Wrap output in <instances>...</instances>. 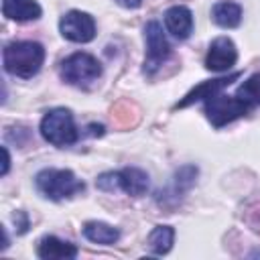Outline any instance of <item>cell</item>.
Segmentation results:
<instances>
[{"label":"cell","mask_w":260,"mask_h":260,"mask_svg":"<svg viewBox=\"0 0 260 260\" xmlns=\"http://www.w3.org/2000/svg\"><path fill=\"white\" fill-rule=\"evenodd\" d=\"M4 69L14 77H32L45 61V49L35 41H14L4 47Z\"/></svg>","instance_id":"1"},{"label":"cell","mask_w":260,"mask_h":260,"mask_svg":"<svg viewBox=\"0 0 260 260\" xmlns=\"http://www.w3.org/2000/svg\"><path fill=\"white\" fill-rule=\"evenodd\" d=\"M35 185H37V189L43 197L53 199V201L73 197V195H77L85 189L83 181H79L67 169H45L37 175Z\"/></svg>","instance_id":"2"},{"label":"cell","mask_w":260,"mask_h":260,"mask_svg":"<svg viewBox=\"0 0 260 260\" xmlns=\"http://www.w3.org/2000/svg\"><path fill=\"white\" fill-rule=\"evenodd\" d=\"M41 134L49 144L59 148L71 146L73 142H77V136H79L73 122V114L65 108H53L43 116Z\"/></svg>","instance_id":"3"},{"label":"cell","mask_w":260,"mask_h":260,"mask_svg":"<svg viewBox=\"0 0 260 260\" xmlns=\"http://www.w3.org/2000/svg\"><path fill=\"white\" fill-rule=\"evenodd\" d=\"M250 112H252V108L238 95H225V93L217 91L205 100V114L215 128H221Z\"/></svg>","instance_id":"4"},{"label":"cell","mask_w":260,"mask_h":260,"mask_svg":"<svg viewBox=\"0 0 260 260\" xmlns=\"http://www.w3.org/2000/svg\"><path fill=\"white\" fill-rule=\"evenodd\" d=\"M102 75L100 61L89 53H73L61 63V77L71 85H89Z\"/></svg>","instance_id":"5"},{"label":"cell","mask_w":260,"mask_h":260,"mask_svg":"<svg viewBox=\"0 0 260 260\" xmlns=\"http://www.w3.org/2000/svg\"><path fill=\"white\" fill-rule=\"evenodd\" d=\"M144 39H146V59H144V71L150 75L154 73L171 55V45L162 32V26L156 20H150L144 26Z\"/></svg>","instance_id":"6"},{"label":"cell","mask_w":260,"mask_h":260,"mask_svg":"<svg viewBox=\"0 0 260 260\" xmlns=\"http://www.w3.org/2000/svg\"><path fill=\"white\" fill-rule=\"evenodd\" d=\"M59 30L63 39L71 43H89L95 37V20L81 10H69L59 20Z\"/></svg>","instance_id":"7"},{"label":"cell","mask_w":260,"mask_h":260,"mask_svg":"<svg viewBox=\"0 0 260 260\" xmlns=\"http://www.w3.org/2000/svg\"><path fill=\"white\" fill-rule=\"evenodd\" d=\"M236 59H238L236 45L228 37H217L209 45V51H207V57H205V67L209 71L221 73V71H228L236 63Z\"/></svg>","instance_id":"8"},{"label":"cell","mask_w":260,"mask_h":260,"mask_svg":"<svg viewBox=\"0 0 260 260\" xmlns=\"http://www.w3.org/2000/svg\"><path fill=\"white\" fill-rule=\"evenodd\" d=\"M165 26L175 39H179V41L187 39L191 35V30H193V14H191V10L187 6H171L165 12Z\"/></svg>","instance_id":"9"},{"label":"cell","mask_w":260,"mask_h":260,"mask_svg":"<svg viewBox=\"0 0 260 260\" xmlns=\"http://www.w3.org/2000/svg\"><path fill=\"white\" fill-rule=\"evenodd\" d=\"M238 77H240V73L236 71V73H230V75H225V77H217V79L203 81V83H199L197 87H193L181 102H177L175 108H187V106H191V104L197 102V100H207L209 95H213V93L221 91L223 87H228V85H230L232 81H236Z\"/></svg>","instance_id":"10"},{"label":"cell","mask_w":260,"mask_h":260,"mask_svg":"<svg viewBox=\"0 0 260 260\" xmlns=\"http://www.w3.org/2000/svg\"><path fill=\"white\" fill-rule=\"evenodd\" d=\"M37 254L43 260H71L77 256V246L55 236H45L37 246Z\"/></svg>","instance_id":"11"},{"label":"cell","mask_w":260,"mask_h":260,"mask_svg":"<svg viewBox=\"0 0 260 260\" xmlns=\"http://www.w3.org/2000/svg\"><path fill=\"white\" fill-rule=\"evenodd\" d=\"M148 175L138 167H126L118 171V187L132 197H140L148 191Z\"/></svg>","instance_id":"12"},{"label":"cell","mask_w":260,"mask_h":260,"mask_svg":"<svg viewBox=\"0 0 260 260\" xmlns=\"http://www.w3.org/2000/svg\"><path fill=\"white\" fill-rule=\"evenodd\" d=\"M2 12L10 20H35L41 16V6L35 0H2Z\"/></svg>","instance_id":"13"},{"label":"cell","mask_w":260,"mask_h":260,"mask_svg":"<svg viewBox=\"0 0 260 260\" xmlns=\"http://www.w3.org/2000/svg\"><path fill=\"white\" fill-rule=\"evenodd\" d=\"M211 18L221 28H236L242 22V8L236 2L221 0L211 8Z\"/></svg>","instance_id":"14"},{"label":"cell","mask_w":260,"mask_h":260,"mask_svg":"<svg viewBox=\"0 0 260 260\" xmlns=\"http://www.w3.org/2000/svg\"><path fill=\"white\" fill-rule=\"evenodd\" d=\"M83 236L93 242V244H102V246H110V244H116L118 238H120V232L110 225V223H104V221H87L83 225Z\"/></svg>","instance_id":"15"},{"label":"cell","mask_w":260,"mask_h":260,"mask_svg":"<svg viewBox=\"0 0 260 260\" xmlns=\"http://www.w3.org/2000/svg\"><path fill=\"white\" fill-rule=\"evenodd\" d=\"M173 240H175V230L171 225H156L148 238H146V244H148V250L152 254H167L171 248H173Z\"/></svg>","instance_id":"16"},{"label":"cell","mask_w":260,"mask_h":260,"mask_svg":"<svg viewBox=\"0 0 260 260\" xmlns=\"http://www.w3.org/2000/svg\"><path fill=\"white\" fill-rule=\"evenodd\" d=\"M236 95H238L240 100H244L250 108L260 106V73L250 75V77L238 87Z\"/></svg>","instance_id":"17"},{"label":"cell","mask_w":260,"mask_h":260,"mask_svg":"<svg viewBox=\"0 0 260 260\" xmlns=\"http://www.w3.org/2000/svg\"><path fill=\"white\" fill-rule=\"evenodd\" d=\"M95 185L102 189V191H114V189H120L118 187V173H104L98 177Z\"/></svg>","instance_id":"18"},{"label":"cell","mask_w":260,"mask_h":260,"mask_svg":"<svg viewBox=\"0 0 260 260\" xmlns=\"http://www.w3.org/2000/svg\"><path fill=\"white\" fill-rule=\"evenodd\" d=\"M12 219H14V223H16V228H18L20 234L26 232V228H28V217H26L24 211H16V213L12 215Z\"/></svg>","instance_id":"19"},{"label":"cell","mask_w":260,"mask_h":260,"mask_svg":"<svg viewBox=\"0 0 260 260\" xmlns=\"http://www.w3.org/2000/svg\"><path fill=\"white\" fill-rule=\"evenodd\" d=\"M120 6H124V8H138L140 4H142V0H116Z\"/></svg>","instance_id":"20"},{"label":"cell","mask_w":260,"mask_h":260,"mask_svg":"<svg viewBox=\"0 0 260 260\" xmlns=\"http://www.w3.org/2000/svg\"><path fill=\"white\" fill-rule=\"evenodd\" d=\"M2 154H4V167H2V175H6V173H8V165H10V156H8L6 146H2Z\"/></svg>","instance_id":"21"}]
</instances>
